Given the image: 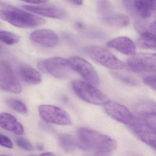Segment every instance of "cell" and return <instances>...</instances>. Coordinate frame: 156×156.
Returning a JSON list of instances; mask_svg holds the SVG:
<instances>
[{
  "label": "cell",
  "instance_id": "27",
  "mask_svg": "<svg viewBox=\"0 0 156 156\" xmlns=\"http://www.w3.org/2000/svg\"><path fill=\"white\" fill-rule=\"evenodd\" d=\"M144 83L154 90H156V74L155 73H149V74L143 78Z\"/></svg>",
  "mask_w": 156,
  "mask_h": 156
},
{
  "label": "cell",
  "instance_id": "28",
  "mask_svg": "<svg viewBox=\"0 0 156 156\" xmlns=\"http://www.w3.org/2000/svg\"><path fill=\"white\" fill-rule=\"evenodd\" d=\"M0 146L9 149H12L13 144L9 138L0 133Z\"/></svg>",
  "mask_w": 156,
  "mask_h": 156
},
{
  "label": "cell",
  "instance_id": "8",
  "mask_svg": "<svg viewBox=\"0 0 156 156\" xmlns=\"http://www.w3.org/2000/svg\"><path fill=\"white\" fill-rule=\"evenodd\" d=\"M40 117L47 123L61 126L72 124V119L68 113L61 108L52 105H43L39 107Z\"/></svg>",
  "mask_w": 156,
  "mask_h": 156
},
{
  "label": "cell",
  "instance_id": "16",
  "mask_svg": "<svg viewBox=\"0 0 156 156\" xmlns=\"http://www.w3.org/2000/svg\"><path fill=\"white\" fill-rule=\"evenodd\" d=\"M134 7L139 15L143 19H148L156 9V0H135Z\"/></svg>",
  "mask_w": 156,
  "mask_h": 156
},
{
  "label": "cell",
  "instance_id": "13",
  "mask_svg": "<svg viewBox=\"0 0 156 156\" xmlns=\"http://www.w3.org/2000/svg\"><path fill=\"white\" fill-rule=\"evenodd\" d=\"M30 38L35 43L48 48L54 47L59 41L58 36L55 33L46 29L33 32L30 35Z\"/></svg>",
  "mask_w": 156,
  "mask_h": 156
},
{
  "label": "cell",
  "instance_id": "19",
  "mask_svg": "<svg viewBox=\"0 0 156 156\" xmlns=\"http://www.w3.org/2000/svg\"><path fill=\"white\" fill-rule=\"evenodd\" d=\"M139 47L144 49H156V35L150 32L144 31L140 33L137 41Z\"/></svg>",
  "mask_w": 156,
  "mask_h": 156
},
{
  "label": "cell",
  "instance_id": "29",
  "mask_svg": "<svg viewBox=\"0 0 156 156\" xmlns=\"http://www.w3.org/2000/svg\"><path fill=\"white\" fill-rule=\"evenodd\" d=\"M134 27L136 30L140 34L144 31H147L146 26L145 24L140 21H137L134 24Z\"/></svg>",
  "mask_w": 156,
  "mask_h": 156
},
{
  "label": "cell",
  "instance_id": "2",
  "mask_svg": "<svg viewBox=\"0 0 156 156\" xmlns=\"http://www.w3.org/2000/svg\"><path fill=\"white\" fill-rule=\"evenodd\" d=\"M0 19L20 28H35L46 23L44 19L39 16L16 8L0 10Z\"/></svg>",
  "mask_w": 156,
  "mask_h": 156
},
{
  "label": "cell",
  "instance_id": "10",
  "mask_svg": "<svg viewBox=\"0 0 156 156\" xmlns=\"http://www.w3.org/2000/svg\"><path fill=\"white\" fill-rule=\"evenodd\" d=\"M128 126L141 141L156 150V131L149 127L136 116L132 123Z\"/></svg>",
  "mask_w": 156,
  "mask_h": 156
},
{
  "label": "cell",
  "instance_id": "23",
  "mask_svg": "<svg viewBox=\"0 0 156 156\" xmlns=\"http://www.w3.org/2000/svg\"><path fill=\"white\" fill-rule=\"evenodd\" d=\"M6 102L9 107L19 113L25 114L28 112V108L26 105L19 99L9 98Z\"/></svg>",
  "mask_w": 156,
  "mask_h": 156
},
{
  "label": "cell",
  "instance_id": "1",
  "mask_svg": "<svg viewBox=\"0 0 156 156\" xmlns=\"http://www.w3.org/2000/svg\"><path fill=\"white\" fill-rule=\"evenodd\" d=\"M77 144L83 149L97 154H105L115 151L117 141L108 135L86 127L77 130Z\"/></svg>",
  "mask_w": 156,
  "mask_h": 156
},
{
  "label": "cell",
  "instance_id": "36",
  "mask_svg": "<svg viewBox=\"0 0 156 156\" xmlns=\"http://www.w3.org/2000/svg\"><path fill=\"white\" fill-rule=\"evenodd\" d=\"M41 155H45V156H54L55 154L52 152H45V153H42Z\"/></svg>",
  "mask_w": 156,
  "mask_h": 156
},
{
  "label": "cell",
  "instance_id": "9",
  "mask_svg": "<svg viewBox=\"0 0 156 156\" xmlns=\"http://www.w3.org/2000/svg\"><path fill=\"white\" fill-rule=\"evenodd\" d=\"M73 70L78 73L87 82L95 86L100 83V79L93 66L83 58L73 56L69 59Z\"/></svg>",
  "mask_w": 156,
  "mask_h": 156
},
{
  "label": "cell",
  "instance_id": "3",
  "mask_svg": "<svg viewBox=\"0 0 156 156\" xmlns=\"http://www.w3.org/2000/svg\"><path fill=\"white\" fill-rule=\"evenodd\" d=\"M72 87L80 98L89 104L104 105L109 100L103 92L88 82L74 80L72 83Z\"/></svg>",
  "mask_w": 156,
  "mask_h": 156
},
{
  "label": "cell",
  "instance_id": "11",
  "mask_svg": "<svg viewBox=\"0 0 156 156\" xmlns=\"http://www.w3.org/2000/svg\"><path fill=\"white\" fill-rule=\"evenodd\" d=\"M104 105L107 114L120 123L128 126L135 119V116L126 107L117 102L109 100Z\"/></svg>",
  "mask_w": 156,
  "mask_h": 156
},
{
  "label": "cell",
  "instance_id": "6",
  "mask_svg": "<svg viewBox=\"0 0 156 156\" xmlns=\"http://www.w3.org/2000/svg\"><path fill=\"white\" fill-rule=\"evenodd\" d=\"M0 89L15 94H20L22 91L21 85L13 69L4 60H0Z\"/></svg>",
  "mask_w": 156,
  "mask_h": 156
},
{
  "label": "cell",
  "instance_id": "18",
  "mask_svg": "<svg viewBox=\"0 0 156 156\" xmlns=\"http://www.w3.org/2000/svg\"><path fill=\"white\" fill-rule=\"evenodd\" d=\"M106 23L111 27L115 28H124L129 24L130 20L129 17L125 14H110L104 19Z\"/></svg>",
  "mask_w": 156,
  "mask_h": 156
},
{
  "label": "cell",
  "instance_id": "20",
  "mask_svg": "<svg viewBox=\"0 0 156 156\" xmlns=\"http://www.w3.org/2000/svg\"><path fill=\"white\" fill-rule=\"evenodd\" d=\"M156 104L151 100L141 101L136 107L137 116H141L149 113H156Z\"/></svg>",
  "mask_w": 156,
  "mask_h": 156
},
{
  "label": "cell",
  "instance_id": "12",
  "mask_svg": "<svg viewBox=\"0 0 156 156\" xmlns=\"http://www.w3.org/2000/svg\"><path fill=\"white\" fill-rule=\"evenodd\" d=\"M22 8L37 15L55 19H62L66 16L64 10L49 5H23Z\"/></svg>",
  "mask_w": 156,
  "mask_h": 156
},
{
  "label": "cell",
  "instance_id": "14",
  "mask_svg": "<svg viewBox=\"0 0 156 156\" xmlns=\"http://www.w3.org/2000/svg\"><path fill=\"white\" fill-rule=\"evenodd\" d=\"M107 45L126 55H132L136 53V45L128 37L122 36L115 38L108 42Z\"/></svg>",
  "mask_w": 156,
  "mask_h": 156
},
{
  "label": "cell",
  "instance_id": "21",
  "mask_svg": "<svg viewBox=\"0 0 156 156\" xmlns=\"http://www.w3.org/2000/svg\"><path fill=\"white\" fill-rule=\"evenodd\" d=\"M59 142L62 148L66 152L73 151L77 145L75 139L69 134L61 136L59 138Z\"/></svg>",
  "mask_w": 156,
  "mask_h": 156
},
{
  "label": "cell",
  "instance_id": "7",
  "mask_svg": "<svg viewBox=\"0 0 156 156\" xmlns=\"http://www.w3.org/2000/svg\"><path fill=\"white\" fill-rule=\"evenodd\" d=\"M127 64L129 69L136 73H156V54L135 53L128 59Z\"/></svg>",
  "mask_w": 156,
  "mask_h": 156
},
{
  "label": "cell",
  "instance_id": "26",
  "mask_svg": "<svg viewBox=\"0 0 156 156\" xmlns=\"http://www.w3.org/2000/svg\"><path fill=\"white\" fill-rule=\"evenodd\" d=\"M16 144L19 147L26 151H31L33 150L31 143L26 139L19 137L16 140Z\"/></svg>",
  "mask_w": 156,
  "mask_h": 156
},
{
  "label": "cell",
  "instance_id": "35",
  "mask_svg": "<svg viewBox=\"0 0 156 156\" xmlns=\"http://www.w3.org/2000/svg\"><path fill=\"white\" fill-rule=\"evenodd\" d=\"M76 27L79 29H82L83 28L84 26L83 23L80 22H77V23H76Z\"/></svg>",
  "mask_w": 156,
  "mask_h": 156
},
{
  "label": "cell",
  "instance_id": "15",
  "mask_svg": "<svg viewBox=\"0 0 156 156\" xmlns=\"http://www.w3.org/2000/svg\"><path fill=\"white\" fill-rule=\"evenodd\" d=\"M0 126L17 135H23L24 133L23 126L14 116L9 113H0Z\"/></svg>",
  "mask_w": 156,
  "mask_h": 156
},
{
  "label": "cell",
  "instance_id": "33",
  "mask_svg": "<svg viewBox=\"0 0 156 156\" xmlns=\"http://www.w3.org/2000/svg\"><path fill=\"white\" fill-rule=\"evenodd\" d=\"M149 29L150 32L155 34V33H156V23H155V21L151 23V24L150 25Z\"/></svg>",
  "mask_w": 156,
  "mask_h": 156
},
{
  "label": "cell",
  "instance_id": "17",
  "mask_svg": "<svg viewBox=\"0 0 156 156\" xmlns=\"http://www.w3.org/2000/svg\"><path fill=\"white\" fill-rule=\"evenodd\" d=\"M19 74L21 79L29 84H38L41 82L42 79L38 71L29 66L21 67L19 70Z\"/></svg>",
  "mask_w": 156,
  "mask_h": 156
},
{
  "label": "cell",
  "instance_id": "5",
  "mask_svg": "<svg viewBox=\"0 0 156 156\" xmlns=\"http://www.w3.org/2000/svg\"><path fill=\"white\" fill-rule=\"evenodd\" d=\"M39 69L59 79L66 78L73 70L69 60L61 57H51L40 61Z\"/></svg>",
  "mask_w": 156,
  "mask_h": 156
},
{
  "label": "cell",
  "instance_id": "25",
  "mask_svg": "<svg viewBox=\"0 0 156 156\" xmlns=\"http://www.w3.org/2000/svg\"><path fill=\"white\" fill-rule=\"evenodd\" d=\"M98 7L103 19L110 15V6L108 0H98Z\"/></svg>",
  "mask_w": 156,
  "mask_h": 156
},
{
  "label": "cell",
  "instance_id": "24",
  "mask_svg": "<svg viewBox=\"0 0 156 156\" xmlns=\"http://www.w3.org/2000/svg\"><path fill=\"white\" fill-rule=\"evenodd\" d=\"M111 75L117 80L130 85H137L139 83L137 80L132 76L118 72H112Z\"/></svg>",
  "mask_w": 156,
  "mask_h": 156
},
{
  "label": "cell",
  "instance_id": "37",
  "mask_svg": "<svg viewBox=\"0 0 156 156\" xmlns=\"http://www.w3.org/2000/svg\"><path fill=\"white\" fill-rule=\"evenodd\" d=\"M0 54H1V49H0Z\"/></svg>",
  "mask_w": 156,
  "mask_h": 156
},
{
  "label": "cell",
  "instance_id": "32",
  "mask_svg": "<svg viewBox=\"0 0 156 156\" xmlns=\"http://www.w3.org/2000/svg\"><path fill=\"white\" fill-rule=\"evenodd\" d=\"M70 3L73 4L74 5H76V6H81L83 4V0H66Z\"/></svg>",
  "mask_w": 156,
  "mask_h": 156
},
{
  "label": "cell",
  "instance_id": "22",
  "mask_svg": "<svg viewBox=\"0 0 156 156\" xmlns=\"http://www.w3.org/2000/svg\"><path fill=\"white\" fill-rule=\"evenodd\" d=\"M18 35L10 32L0 31V41L9 45H14L20 42Z\"/></svg>",
  "mask_w": 156,
  "mask_h": 156
},
{
  "label": "cell",
  "instance_id": "31",
  "mask_svg": "<svg viewBox=\"0 0 156 156\" xmlns=\"http://www.w3.org/2000/svg\"><path fill=\"white\" fill-rule=\"evenodd\" d=\"M122 2L125 8L127 9H130L132 4V0H122Z\"/></svg>",
  "mask_w": 156,
  "mask_h": 156
},
{
  "label": "cell",
  "instance_id": "34",
  "mask_svg": "<svg viewBox=\"0 0 156 156\" xmlns=\"http://www.w3.org/2000/svg\"><path fill=\"white\" fill-rule=\"evenodd\" d=\"M37 148L39 151H42L44 148V146L43 144L40 143L37 145Z\"/></svg>",
  "mask_w": 156,
  "mask_h": 156
},
{
  "label": "cell",
  "instance_id": "30",
  "mask_svg": "<svg viewBox=\"0 0 156 156\" xmlns=\"http://www.w3.org/2000/svg\"><path fill=\"white\" fill-rule=\"evenodd\" d=\"M22 1L30 4H41L46 3L49 0H21Z\"/></svg>",
  "mask_w": 156,
  "mask_h": 156
},
{
  "label": "cell",
  "instance_id": "4",
  "mask_svg": "<svg viewBox=\"0 0 156 156\" xmlns=\"http://www.w3.org/2000/svg\"><path fill=\"white\" fill-rule=\"evenodd\" d=\"M92 60L104 67L113 70H119L124 67V64L116 56L107 49L99 46L90 45L83 50Z\"/></svg>",
  "mask_w": 156,
  "mask_h": 156
}]
</instances>
